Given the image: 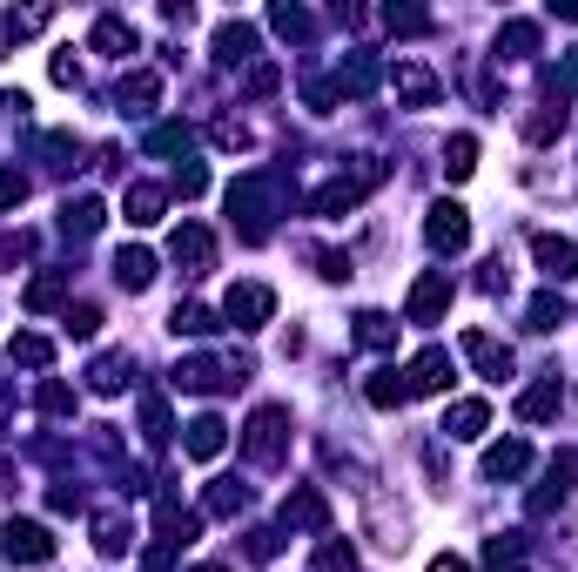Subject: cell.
<instances>
[{
    "label": "cell",
    "instance_id": "cell-1",
    "mask_svg": "<svg viewBox=\"0 0 578 572\" xmlns=\"http://www.w3.org/2000/svg\"><path fill=\"white\" fill-rule=\"evenodd\" d=\"M283 445H290V411L262 404L249 425H243V451H249V465H283Z\"/></svg>",
    "mask_w": 578,
    "mask_h": 572
},
{
    "label": "cell",
    "instance_id": "cell-2",
    "mask_svg": "<svg viewBox=\"0 0 578 572\" xmlns=\"http://www.w3.org/2000/svg\"><path fill=\"white\" fill-rule=\"evenodd\" d=\"M229 216H243V243L269 236V175H243L229 188Z\"/></svg>",
    "mask_w": 578,
    "mask_h": 572
},
{
    "label": "cell",
    "instance_id": "cell-3",
    "mask_svg": "<svg viewBox=\"0 0 578 572\" xmlns=\"http://www.w3.org/2000/svg\"><path fill=\"white\" fill-rule=\"evenodd\" d=\"M222 317L236 330H262L269 317H276V290H269V283H236L222 296Z\"/></svg>",
    "mask_w": 578,
    "mask_h": 572
},
{
    "label": "cell",
    "instance_id": "cell-4",
    "mask_svg": "<svg viewBox=\"0 0 578 572\" xmlns=\"http://www.w3.org/2000/svg\"><path fill=\"white\" fill-rule=\"evenodd\" d=\"M169 256H175V270L182 277H209V263H216V236L202 222H182L175 236H169Z\"/></svg>",
    "mask_w": 578,
    "mask_h": 572
},
{
    "label": "cell",
    "instance_id": "cell-5",
    "mask_svg": "<svg viewBox=\"0 0 578 572\" xmlns=\"http://www.w3.org/2000/svg\"><path fill=\"white\" fill-rule=\"evenodd\" d=\"M444 311H451V270H423V277L410 283L404 317H410V324H438Z\"/></svg>",
    "mask_w": 578,
    "mask_h": 572
},
{
    "label": "cell",
    "instance_id": "cell-6",
    "mask_svg": "<svg viewBox=\"0 0 578 572\" xmlns=\"http://www.w3.org/2000/svg\"><path fill=\"white\" fill-rule=\"evenodd\" d=\"M8 559L14 565H48L54 559V532L41 519H8Z\"/></svg>",
    "mask_w": 578,
    "mask_h": 572
},
{
    "label": "cell",
    "instance_id": "cell-7",
    "mask_svg": "<svg viewBox=\"0 0 578 572\" xmlns=\"http://www.w3.org/2000/svg\"><path fill=\"white\" fill-rule=\"evenodd\" d=\"M423 236H431V250L457 256V250L471 243V216L457 209V203H431V216H423Z\"/></svg>",
    "mask_w": 578,
    "mask_h": 572
},
{
    "label": "cell",
    "instance_id": "cell-8",
    "mask_svg": "<svg viewBox=\"0 0 578 572\" xmlns=\"http://www.w3.org/2000/svg\"><path fill=\"white\" fill-rule=\"evenodd\" d=\"M283 525L290 532H323L330 525V499L317 485H290V499H283Z\"/></svg>",
    "mask_w": 578,
    "mask_h": 572
},
{
    "label": "cell",
    "instance_id": "cell-9",
    "mask_svg": "<svg viewBox=\"0 0 578 572\" xmlns=\"http://www.w3.org/2000/svg\"><path fill=\"white\" fill-rule=\"evenodd\" d=\"M465 357L484 370V377H497V385H505V377L518 370V357H512V343H497L491 330H465Z\"/></svg>",
    "mask_w": 578,
    "mask_h": 572
},
{
    "label": "cell",
    "instance_id": "cell-10",
    "mask_svg": "<svg viewBox=\"0 0 578 572\" xmlns=\"http://www.w3.org/2000/svg\"><path fill=\"white\" fill-rule=\"evenodd\" d=\"M531 256H538V270H545L552 283H565V277H578V243L571 236H531Z\"/></svg>",
    "mask_w": 578,
    "mask_h": 572
},
{
    "label": "cell",
    "instance_id": "cell-11",
    "mask_svg": "<svg viewBox=\"0 0 578 572\" xmlns=\"http://www.w3.org/2000/svg\"><path fill=\"white\" fill-rule=\"evenodd\" d=\"M404 385H410V391H423V398L451 391V351H417V357H410V370H404Z\"/></svg>",
    "mask_w": 578,
    "mask_h": 572
},
{
    "label": "cell",
    "instance_id": "cell-12",
    "mask_svg": "<svg viewBox=\"0 0 578 572\" xmlns=\"http://www.w3.org/2000/svg\"><path fill=\"white\" fill-rule=\"evenodd\" d=\"M88 48H95V54H114V61H128V54L142 48V34H135L122 14H101V21H95V34H88Z\"/></svg>",
    "mask_w": 578,
    "mask_h": 572
},
{
    "label": "cell",
    "instance_id": "cell-13",
    "mask_svg": "<svg viewBox=\"0 0 578 572\" xmlns=\"http://www.w3.org/2000/svg\"><path fill=\"white\" fill-rule=\"evenodd\" d=\"M484 425H491V404H484V398H457V404L444 411V438H457V445L484 438Z\"/></svg>",
    "mask_w": 578,
    "mask_h": 572
},
{
    "label": "cell",
    "instance_id": "cell-14",
    "mask_svg": "<svg viewBox=\"0 0 578 572\" xmlns=\"http://www.w3.org/2000/svg\"><path fill=\"white\" fill-rule=\"evenodd\" d=\"M162 209H169V188H156V182H128L122 216H128L135 229H156V222H162Z\"/></svg>",
    "mask_w": 578,
    "mask_h": 572
},
{
    "label": "cell",
    "instance_id": "cell-15",
    "mask_svg": "<svg viewBox=\"0 0 578 572\" xmlns=\"http://www.w3.org/2000/svg\"><path fill=\"white\" fill-rule=\"evenodd\" d=\"M182 445H188V458H202V465H209V458H222V445H229V425H222L216 411H202L196 425H188V438H182Z\"/></svg>",
    "mask_w": 578,
    "mask_h": 572
},
{
    "label": "cell",
    "instance_id": "cell-16",
    "mask_svg": "<svg viewBox=\"0 0 578 572\" xmlns=\"http://www.w3.org/2000/svg\"><path fill=\"white\" fill-rule=\"evenodd\" d=\"M249 54H256V27H249V21H222V27H216V61L236 68V61H249Z\"/></svg>",
    "mask_w": 578,
    "mask_h": 572
},
{
    "label": "cell",
    "instance_id": "cell-17",
    "mask_svg": "<svg viewBox=\"0 0 578 572\" xmlns=\"http://www.w3.org/2000/svg\"><path fill=\"white\" fill-rule=\"evenodd\" d=\"M128 546H135V525H128L122 512H101V519H95V552H101V559H122Z\"/></svg>",
    "mask_w": 578,
    "mask_h": 572
},
{
    "label": "cell",
    "instance_id": "cell-18",
    "mask_svg": "<svg viewBox=\"0 0 578 572\" xmlns=\"http://www.w3.org/2000/svg\"><path fill=\"white\" fill-rule=\"evenodd\" d=\"M525 465H531V445H518V438L484 451V478H525Z\"/></svg>",
    "mask_w": 578,
    "mask_h": 572
},
{
    "label": "cell",
    "instance_id": "cell-19",
    "mask_svg": "<svg viewBox=\"0 0 578 572\" xmlns=\"http://www.w3.org/2000/svg\"><path fill=\"white\" fill-rule=\"evenodd\" d=\"M156 95H162V74L135 68L128 82H122V95H114V101H122V114H148V108H156Z\"/></svg>",
    "mask_w": 578,
    "mask_h": 572
},
{
    "label": "cell",
    "instance_id": "cell-20",
    "mask_svg": "<svg viewBox=\"0 0 578 572\" xmlns=\"http://www.w3.org/2000/svg\"><path fill=\"white\" fill-rule=\"evenodd\" d=\"M101 196H67L61 203V229H67V236H95V229H101Z\"/></svg>",
    "mask_w": 578,
    "mask_h": 572
},
{
    "label": "cell",
    "instance_id": "cell-21",
    "mask_svg": "<svg viewBox=\"0 0 578 572\" xmlns=\"http://www.w3.org/2000/svg\"><path fill=\"white\" fill-rule=\"evenodd\" d=\"M216 385H229L222 364H209V357H182L175 364V391H216Z\"/></svg>",
    "mask_w": 578,
    "mask_h": 572
},
{
    "label": "cell",
    "instance_id": "cell-22",
    "mask_svg": "<svg viewBox=\"0 0 578 572\" xmlns=\"http://www.w3.org/2000/svg\"><path fill=\"white\" fill-rule=\"evenodd\" d=\"M484 572H525V539H518V532L484 539Z\"/></svg>",
    "mask_w": 578,
    "mask_h": 572
},
{
    "label": "cell",
    "instance_id": "cell-23",
    "mask_svg": "<svg viewBox=\"0 0 578 572\" xmlns=\"http://www.w3.org/2000/svg\"><path fill=\"white\" fill-rule=\"evenodd\" d=\"M114 283H122V290H148V283H156V256H148V250H122V256H114Z\"/></svg>",
    "mask_w": 578,
    "mask_h": 572
},
{
    "label": "cell",
    "instance_id": "cell-24",
    "mask_svg": "<svg viewBox=\"0 0 578 572\" xmlns=\"http://www.w3.org/2000/svg\"><path fill=\"white\" fill-rule=\"evenodd\" d=\"M518 417H525V425H545V417H558V377L531 385V391L518 398Z\"/></svg>",
    "mask_w": 578,
    "mask_h": 572
},
{
    "label": "cell",
    "instance_id": "cell-25",
    "mask_svg": "<svg viewBox=\"0 0 578 572\" xmlns=\"http://www.w3.org/2000/svg\"><path fill=\"white\" fill-rule=\"evenodd\" d=\"M8 357H14L21 370H48V364H54V343H48V337H34V330H21V337L8 343Z\"/></svg>",
    "mask_w": 578,
    "mask_h": 572
},
{
    "label": "cell",
    "instance_id": "cell-26",
    "mask_svg": "<svg viewBox=\"0 0 578 572\" xmlns=\"http://www.w3.org/2000/svg\"><path fill=\"white\" fill-rule=\"evenodd\" d=\"M128 385V357L122 351H108V357H95V370H88V391H101V398H114Z\"/></svg>",
    "mask_w": 578,
    "mask_h": 572
},
{
    "label": "cell",
    "instance_id": "cell-27",
    "mask_svg": "<svg viewBox=\"0 0 578 572\" xmlns=\"http://www.w3.org/2000/svg\"><path fill=\"white\" fill-rule=\"evenodd\" d=\"M397 95H404L410 108H431V101H438V82H431L417 61H404V68H397Z\"/></svg>",
    "mask_w": 578,
    "mask_h": 572
},
{
    "label": "cell",
    "instance_id": "cell-28",
    "mask_svg": "<svg viewBox=\"0 0 578 572\" xmlns=\"http://www.w3.org/2000/svg\"><path fill=\"white\" fill-rule=\"evenodd\" d=\"M61 296H67V277H61V270H41V277L27 283L21 303H27V311H61Z\"/></svg>",
    "mask_w": 578,
    "mask_h": 572
},
{
    "label": "cell",
    "instance_id": "cell-29",
    "mask_svg": "<svg viewBox=\"0 0 578 572\" xmlns=\"http://www.w3.org/2000/svg\"><path fill=\"white\" fill-rule=\"evenodd\" d=\"M336 88H343V95H370V88H377V61H370V54H351V61L336 68Z\"/></svg>",
    "mask_w": 578,
    "mask_h": 572
},
{
    "label": "cell",
    "instance_id": "cell-30",
    "mask_svg": "<svg viewBox=\"0 0 578 572\" xmlns=\"http://www.w3.org/2000/svg\"><path fill=\"white\" fill-rule=\"evenodd\" d=\"M364 398H370L377 411H397V404L410 398V385H404V377H397V370H377V377H370V385H364Z\"/></svg>",
    "mask_w": 578,
    "mask_h": 572
},
{
    "label": "cell",
    "instance_id": "cell-31",
    "mask_svg": "<svg viewBox=\"0 0 578 572\" xmlns=\"http://www.w3.org/2000/svg\"><path fill=\"white\" fill-rule=\"evenodd\" d=\"M478 169V135H451V148H444V175L451 182H465Z\"/></svg>",
    "mask_w": 578,
    "mask_h": 572
},
{
    "label": "cell",
    "instance_id": "cell-32",
    "mask_svg": "<svg viewBox=\"0 0 578 572\" xmlns=\"http://www.w3.org/2000/svg\"><path fill=\"white\" fill-rule=\"evenodd\" d=\"M243 506H249V485H236V478H216V485H209V512H216V519H236Z\"/></svg>",
    "mask_w": 578,
    "mask_h": 572
},
{
    "label": "cell",
    "instance_id": "cell-33",
    "mask_svg": "<svg viewBox=\"0 0 578 572\" xmlns=\"http://www.w3.org/2000/svg\"><path fill=\"white\" fill-rule=\"evenodd\" d=\"M558 324H565L558 290H538V296H531V311H525V330H558Z\"/></svg>",
    "mask_w": 578,
    "mask_h": 572
},
{
    "label": "cell",
    "instance_id": "cell-34",
    "mask_svg": "<svg viewBox=\"0 0 578 572\" xmlns=\"http://www.w3.org/2000/svg\"><path fill=\"white\" fill-rule=\"evenodd\" d=\"M148 156H182L188 162V129L182 122H156L148 129Z\"/></svg>",
    "mask_w": 578,
    "mask_h": 572
},
{
    "label": "cell",
    "instance_id": "cell-35",
    "mask_svg": "<svg viewBox=\"0 0 578 572\" xmlns=\"http://www.w3.org/2000/svg\"><path fill=\"white\" fill-rule=\"evenodd\" d=\"M357 343H370V351H391V343H397V324L383 317V311H364V317H357Z\"/></svg>",
    "mask_w": 578,
    "mask_h": 572
},
{
    "label": "cell",
    "instance_id": "cell-36",
    "mask_svg": "<svg viewBox=\"0 0 578 572\" xmlns=\"http://www.w3.org/2000/svg\"><path fill=\"white\" fill-rule=\"evenodd\" d=\"M169 330H175V337H209V330H216V317L202 311V303H175V317H169Z\"/></svg>",
    "mask_w": 578,
    "mask_h": 572
},
{
    "label": "cell",
    "instance_id": "cell-37",
    "mask_svg": "<svg viewBox=\"0 0 578 572\" xmlns=\"http://www.w3.org/2000/svg\"><path fill=\"white\" fill-rule=\"evenodd\" d=\"M169 431H175V425H169V404H162V398H142V438H148V445H169Z\"/></svg>",
    "mask_w": 578,
    "mask_h": 572
},
{
    "label": "cell",
    "instance_id": "cell-38",
    "mask_svg": "<svg viewBox=\"0 0 578 572\" xmlns=\"http://www.w3.org/2000/svg\"><path fill=\"white\" fill-rule=\"evenodd\" d=\"M497 48H505L512 61H518V54H531V48H538V21H505V34H497Z\"/></svg>",
    "mask_w": 578,
    "mask_h": 572
},
{
    "label": "cell",
    "instance_id": "cell-39",
    "mask_svg": "<svg viewBox=\"0 0 578 572\" xmlns=\"http://www.w3.org/2000/svg\"><path fill=\"white\" fill-rule=\"evenodd\" d=\"M243 552H249L256 565H269V559H276V552H283V532H276V525H256V532H249V539H243Z\"/></svg>",
    "mask_w": 578,
    "mask_h": 572
},
{
    "label": "cell",
    "instance_id": "cell-40",
    "mask_svg": "<svg viewBox=\"0 0 578 572\" xmlns=\"http://www.w3.org/2000/svg\"><path fill=\"white\" fill-rule=\"evenodd\" d=\"M269 27H276V34H283V41H303V34H310L317 21H310V14H303V8H269Z\"/></svg>",
    "mask_w": 578,
    "mask_h": 572
},
{
    "label": "cell",
    "instance_id": "cell-41",
    "mask_svg": "<svg viewBox=\"0 0 578 572\" xmlns=\"http://www.w3.org/2000/svg\"><path fill=\"white\" fill-rule=\"evenodd\" d=\"M558 129H565V108H538L531 122H525V135H531V142H552Z\"/></svg>",
    "mask_w": 578,
    "mask_h": 572
},
{
    "label": "cell",
    "instance_id": "cell-42",
    "mask_svg": "<svg viewBox=\"0 0 578 572\" xmlns=\"http://www.w3.org/2000/svg\"><path fill=\"white\" fill-rule=\"evenodd\" d=\"M27 203V175L21 169H0V209H21Z\"/></svg>",
    "mask_w": 578,
    "mask_h": 572
},
{
    "label": "cell",
    "instance_id": "cell-43",
    "mask_svg": "<svg viewBox=\"0 0 578 572\" xmlns=\"http://www.w3.org/2000/svg\"><path fill=\"white\" fill-rule=\"evenodd\" d=\"M101 330V311H95V303H74V311H67V337H95Z\"/></svg>",
    "mask_w": 578,
    "mask_h": 572
},
{
    "label": "cell",
    "instance_id": "cell-44",
    "mask_svg": "<svg viewBox=\"0 0 578 572\" xmlns=\"http://www.w3.org/2000/svg\"><path fill=\"white\" fill-rule=\"evenodd\" d=\"M48 74H54V88H74V82H82V61H74V48H61V54L48 61Z\"/></svg>",
    "mask_w": 578,
    "mask_h": 572
},
{
    "label": "cell",
    "instance_id": "cell-45",
    "mask_svg": "<svg viewBox=\"0 0 578 572\" xmlns=\"http://www.w3.org/2000/svg\"><path fill=\"white\" fill-rule=\"evenodd\" d=\"M48 27V14L41 8H27V14H8V34H14V41H27V34H41Z\"/></svg>",
    "mask_w": 578,
    "mask_h": 572
},
{
    "label": "cell",
    "instance_id": "cell-46",
    "mask_svg": "<svg viewBox=\"0 0 578 572\" xmlns=\"http://www.w3.org/2000/svg\"><path fill=\"white\" fill-rule=\"evenodd\" d=\"M41 411H48V417H67V411H74V391H67V385H41Z\"/></svg>",
    "mask_w": 578,
    "mask_h": 572
},
{
    "label": "cell",
    "instance_id": "cell-47",
    "mask_svg": "<svg viewBox=\"0 0 578 572\" xmlns=\"http://www.w3.org/2000/svg\"><path fill=\"white\" fill-rule=\"evenodd\" d=\"M175 188H182V196H202V188H209V169H202V162L175 169Z\"/></svg>",
    "mask_w": 578,
    "mask_h": 572
},
{
    "label": "cell",
    "instance_id": "cell-48",
    "mask_svg": "<svg viewBox=\"0 0 578 572\" xmlns=\"http://www.w3.org/2000/svg\"><path fill=\"white\" fill-rule=\"evenodd\" d=\"M317 277L343 283V277H351V256H336V250H317Z\"/></svg>",
    "mask_w": 578,
    "mask_h": 572
},
{
    "label": "cell",
    "instance_id": "cell-49",
    "mask_svg": "<svg viewBox=\"0 0 578 572\" xmlns=\"http://www.w3.org/2000/svg\"><path fill=\"white\" fill-rule=\"evenodd\" d=\"M276 82H283V74H276V68H269V61H262V68L249 74V95H269V88H276Z\"/></svg>",
    "mask_w": 578,
    "mask_h": 572
},
{
    "label": "cell",
    "instance_id": "cell-50",
    "mask_svg": "<svg viewBox=\"0 0 578 572\" xmlns=\"http://www.w3.org/2000/svg\"><path fill=\"white\" fill-rule=\"evenodd\" d=\"M431 572H471V565L457 559V552H438V559H431Z\"/></svg>",
    "mask_w": 578,
    "mask_h": 572
},
{
    "label": "cell",
    "instance_id": "cell-51",
    "mask_svg": "<svg viewBox=\"0 0 578 572\" xmlns=\"http://www.w3.org/2000/svg\"><path fill=\"white\" fill-rule=\"evenodd\" d=\"M565 74H571V82H578V48H571V54H565Z\"/></svg>",
    "mask_w": 578,
    "mask_h": 572
},
{
    "label": "cell",
    "instance_id": "cell-52",
    "mask_svg": "<svg viewBox=\"0 0 578 572\" xmlns=\"http://www.w3.org/2000/svg\"><path fill=\"white\" fill-rule=\"evenodd\" d=\"M196 572H229V565H222V559H209V565H196Z\"/></svg>",
    "mask_w": 578,
    "mask_h": 572
}]
</instances>
